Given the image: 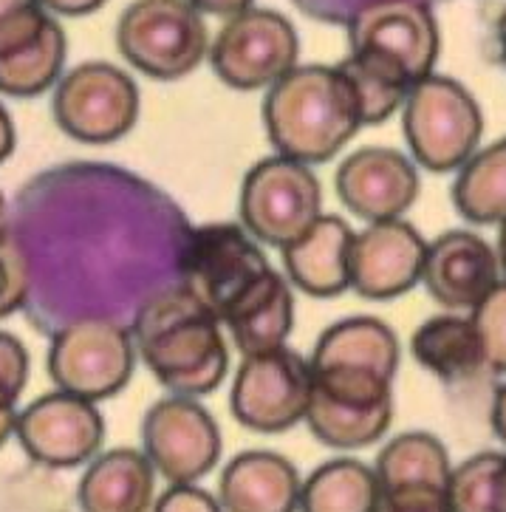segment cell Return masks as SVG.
<instances>
[{"label":"cell","mask_w":506,"mask_h":512,"mask_svg":"<svg viewBox=\"0 0 506 512\" xmlns=\"http://www.w3.org/2000/svg\"><path fill=\"white\" fill-rule=\"evenodd\" d=\"M453 204L473 224H504L506 221V139L490 148L475 150L458 167L453 184Z\"/></svg>","instance_id":"obj_25"},{"label":"cell","mask_w":506,"mask_h":512,"mask_svg":"<svg viewBox=\"0 0 506 512\" xmlns=\"http://www.w3.org/2000/svg\"><path fill=\"white\" fill-rule=\"evenodd\" d=\"M374 512H453L450 481H376Z\"/></svg>","instance_id":"obj_29"},{"label":"cell","mask_w":506,"mask_h":512,"mask_svg":"<svg viewBox=\"0 0 506 512\" xmlns=\"http://www.w3.org/2000/svg\"><path fill=\"white\" fill-rule=\"evenodd\" d=\"M232 343L244 357L286 346L294 329V298L286 278L269 269L244 298H238L221 317Z\"/></svg>","instance_id":"obj_23"},{"label":"cell","mask_w":506,"mask_h":512,"mask_svg":"<svg viewBox=\"0 0 506 512\" xmlns=\"http://www.w3.org/2000/svg\"><path fill=\"white\" fill-rule=\"evenodd\" d=\"M498 46H501V57H504L506 63V9L504 15H501V20H498Z\"/></svg>","instance_id":"obj_41"},{"label":"cell","mask_w":506,"mask_h":512,"mask_svg":"<svg viewBox=\"0 0 506 512\" xmlns=\"http://www.w3.org/2000/svg\"><path fill=\"white\" fill-rule=\"evenodd\" d=\"M427 241L408 221H379L354 232L351 289L365 300L402 298L422 281Z\"/></svg>","instance_id":"obj_16"},{"label":"cell","mask_w":506,"mask_h":512,"mask_svg":"<svg viewBox=\"0 0 506 512\" xmlns=\"http://www.w3.org/2000/svg\"><path fill=\"white\" fill-rule=\"evenodd\" d=\"M272 266L252 235L238 224L198 227L181 255L184 289L218 317L261 281Z\"/></svg>","instance_id":"obj_9"},{"label":"cell","mask_w":506,"mask_h":512,"mask_svg":"<svg viewBox=\"0 0 506 512\" xmlns=\"http://www.w3.org/2000/svg\"><path fill=\"white\" fill-rule=\"evenodd\" d=\"M263 125L278 156L323 165L357 136L362 111L337 66H294L269 88Z\"/></svg>","instance_id":"obj_2"},{"label":"cell","mask_w":506,"mask_h":512,"mask_svg":"<svg viewBox=\"0 0 506 512\" xmlns=\"http://www.w3.org/2000/svg\"><path fill=\"white\" fill-rule=\"evenodd\" d=\"M498 266H501V278L506 281V221L501 224V232H498Z\"/></svg>","instance_id":"obj_40"},{"label":"cell","mask_w":506,"mask_h":512,"mask_svg":"<svg viewBox=\"0 0 506 512\" xmlns=\"http://www.w3.org/2000/svg\"><path fill=\"white\" fill-rule=\"evenodd\" d=\"M15 422H17V399L0 388V447L6 445V439L15 433Z\"/></svg>","instance_id":"obj_36"},{"label":"cell","mask_w":506,"mask_h":512,"mask_svg":"<svg viewBox=\"0 0 506 512\" xmlns=\"http://www.w3.org/2000/svg\"><path fill=\"white\" fill-rule=\"evenodd\" d=\"M133 346L150 374L176 397L213 394L229 368L221 323L184 286L150 298L136 314Z\"/></svg>","instance_id":"obj_1"},{"label":"cell","mask_w":506,"mask_h":512,"mask_svg":"<svg viewBox=\"0 0 506 512\" xmlns=\"http://www.w3.org/2000/svg\"><path fill=\"white\" fill-rule=\"evenodd\" d=\"M108 0H40V6L46 12H54V15H68V17H82L91 15L102 9Z\"/></svg>","instance_id":"obj_34"},{"label":"cell","mask_w":506,"mask_h":512,"mask_svg":"<svg viewBox=\"0 0 506 512\" xmlns=\"http://www.w3.org/2000/svg\"><path fill=\"white\" fill-rule=\"evenodd\" d=\"M29 286H32L29 255L20 238L3 227L0 230V317H9L26 303Z\"/></svg>","instance_id":"obj_31"},{"label":"cell","mask_w":506,"mask_h":512,"mask_svg":"<svg viewBox=\"0 0 506 512\" xmlns=\"http://www.w3.org/2000/svg\"><path fill=\"white\" fill-rule=\"evenodd\" d=\"M492 430L506 445V385H501L495 399H492Z\"/></svg>","instance_id":"obj_38"},{"label":"cell","mask_w":506,"mask_h":512,"mask_svg":"<svg viewBox=\"0 0 506 512\" xmlns=\"http://www.w3.org/2000/svg\"><path fill=\"white\" fill-rule=\"evenodd\" d=\"M196 12L201 15H218V17H232L246 12L255 0H187Z\"/></svg>","instance_id":"obj_35"},{"label":"cell","mask_w":506,"mask_h":512,"mask_svg":"<svg viewBox=\"0 0 506 512\" xmlns=\"http://www.w3.org/2000/svg\"><path fill=\"white\" fill-rule=\"evenodd\" d=\"M374 467L357 459L320 464L300 487V512H374Z\"/></svg>","instance_id":"obj_26"},{"label":"cell","mask_w":506,"mask_h":512,"mask_svg":"<svg viewBox=\"0 0 506 512\" xmlns=\"http://www.w3.org/2000/svg\"><path fill=\"white\" fill-rule=\"evenodd\" d=\"M351 54L399 68L416 85L439 60V26L422 0H368L348 23Z\"/></svg>","instance_id":"obj_11"},{"label":"cell","mask_w":506,"mask_h":512,"mask_svg":"<svg viewBox=\"0 0 506 512\" xmlns=\"http://www.w3.org/2000/svg\"><path fill=\"white\" fill-rule=\"evenodd\" d=\"M32 3H40V0H0V20L9 15H15L17 9H26Z\"/></svg>","instance_id":"obj_39"},{"label":"cell","mask_w":506,"mask_h":512,"mask_svg":"<svg viewBox=\"0 0 506 512\" xmlns=\"http://www.w3.org/2000/svg\"><path fill=\"white\" fill-rule=\"evenodd\" d=\"M300 473L272 450L238 453L221 473L218 504L224 512H297Z\"/></svg>","instance_id":"obj_19"},{"label":"cell","mask_w":506,"mask_h":512,"mask_svg":"<svg viewBox=\"0 0 506 512\" xmlns=\"http://www.w3.org/2000/svg\"><path fill=\"white\" fill-rule=\"evenodd\" d=\"M354 230L337 215H320L294 244L283 249L286 272L306 295L334 298L351 286Z\"/></svg>","instance_id":"obj_20"},{"label":"cell","mask_w":506,"mask_h":512,"mask_svg":"<svg viewBox=\"0 0 506 512\" xmlns=\"http://www.w3.org/2000/svg\"><path fill=\"white\" fill-rule=\"evenodd\" d=\"M311 365L292 348L244 357L232 382V416L258 433H283L306 419Z\"/></svg>","instance_id":"obj_12"},{"label":"cell","mask_w":506,"mask_h":512,"mask_svg":"<svg viewBox=\"0 0 506 512\" xmlns=\"http://www.w3.org/2000/svg\"><path fill=\"white\" fill-rule=\"evenodd\" d=\"M54 119L71 139L108 145L133 131L139 119V88L111 63H82L60 77Z\"/></svg>","instance_id":"obj_8"},{"label":"cell","mask_w":506,"mask_h":512,"mask_svg":"<svg viewBox=\"0 0 506 512\" xmlns=\"http://www.w3.org/2000/svg\"><path fill=\"white\" fill-rule=\"evenodd\" d=\"M453 512H506V453H478L453 467Z\"/></svg>","instance_id":"obj_28"},{"label":"cell","mask_w":506,"mask_h":512,"mask_svg":"<svg viewBox=\"0 0 506 512\" xmlns=\"http://www.w3.org/2000/svg\"><path fill=\"white\" fill-rule=\"evenodd\" d=\"M337 196L368 224L402 218L419 196V173L405 153L362 148L345 159L337 176Z\"/></svg>","instance_id":"obj_17"},{"label":"cell","mask_w":506,"mask_h":512,"mask_svg":"<svg viewBox=\"0 0 506 512\" xmlns=\"http://www.w3.org/2000/svg\"><path fill=\"white\" fill-rule=\"evenodd\" d=\"M15 436L37 464L77 467L99 453L105 422L94 402L68 391H54L17 413Z\"/></svg>","instance_id":"obj_14"},{"label":"cell","mask_w":506,"mask_h":512,"mask_svg":"<svg viewBox=\"0 0 506 512\" xmlns=\"http://www.w3.org/2000/svg\"><path fill=\"white\" fill-rule=\"evenodd\" d=\"M311 371H345L393 380L399 368V340L376 317H348L320 334Z\"/></svg>","instance_id":"obj_21"},{"label":"cell","mask_w":506,"mask_h":512,"mask_svg":"<svg viewBox=\"0 0 506 512\" xmlns=\"http://www.w3.org/2000/svg\"><path fill=\"white\" fill-rule=\"evenodd\" d=\"M12 150H15V125L9 111L0 105V165L12 156Z\"/></svg>","instance_id":"obj_37"},{"label":"cell","mask_w":506,"mask_h":512,"mask_svg":"<svg viewBox=\"0 0 506 512\" xmlns=\"http://www.w3.org/2000/svg\"><path fill=\"white\" fill-rule=\"evenodd\" d=\"M410 351L416 363L447 382L467 380L487 368L473 317L461 314H439L425 320L410 337Z\"/></svg>","instance_id":"obj_24"},{"label":"cell","mask_w":506,"mask_h":512,"mask_svg":"<svg viewBox=\"0 0 506 512\" xmlns=\"http://www.w3.org/2000/svg\"><path fill=\"white\" fill-rule=\"evenodd\" d=\"M6 227V199H3V193H0V230Z\"/></svg>","instance_id":"obj_42"},{"label":"cell","mask_w":506,"mask_h":512,"mask_svg":"<svg viewBox=\"0 0 506 512\" xmlns=\"http://www.w3.org/2000/svg\"><path fill=\"white\" fill-rule=\"evenodd\" d=\"M153 512H224L218 498L210 496L196 484H170V490L159 496Z\"/></svg>","instance_id":"obj_33"},{"label":"cell","mask_w":506,"mask_h":512,"mask_svg":"<svg viewBox=\"0 0 506 512\" xmlns=\"http://www.w3.org/2000/svg\"><path fill=\"white\" fill-rule=\"evenodd\" d=\"M501 281L498 255L481 235L453 230L427 244L422 283L444 309L473 312Z\"/></svg>","instance_id":"obj_18"},{"label":"cell","mask_w":506,"mask_h":512,"mask_svg":"<svg viewBox=\"0 0 506 512\" xmlns=\"http://www.w3.org/2000/svg\"><path fill=\"white\" fill-rule=\"evenodd\" d=\"M300 40L294 26L272 9L249 6L227 17L210 49V63L221 83L238 91L272 88L297 66Z\"/></svg>","instance_id":"obj_10"},{"label":"cell","mask_w":506,"mask_h":512,"mask_svg":"<svg viewBox=\"0 0 506 512\" xmlns=\"http://www.w3.org/2000/svg\"><path fill=\"white\" fill-rule=\"evenodd\" d=\"M473 323L484 348V363L506 374V281L492 289L473 309Z\"/></svg>","instance_id":"obj_30"},{"label":"cell","mask_w":506,"mask_h":512,"mask_svg":"<svg viewBox=\"0 0 506 512\" xmlns=\"http://www.w3.org/2000/svg\"><path fill=\"white\" fill-rule=\"evenodd\" d=\"M147 462L170 484H196L221 459V430L190 397L156 402L142 425Z\"/></svg>","instance_id":"obj_13"},{"label":"cell","mask_w":506,"mask_h":512,"mask_svg":"<svg viewBox=\"0 0 506 512\" xmlns=\"http://www.w3.org/2000/svg\"><path fill=\"white\" fill-rule=\"evenodd\" d=\"M29 382V351L15 334L0 331V388L20 399Z\"/></svg>","instance_id":"obj_32"},{"label":"cell","mask_w":506,"mask_h":512,"mask_svg":"<svg viewBox=\"0 0 506 512\" xmlns=\"http://www.w3.org/2000/svg\"><path fill=\"white\" fill-rule=\"evenodd\" d=\"M402 105V131L408 148L427 170H458L478 150L484 116L473 94L456 80L430 74L410 85Z\"/></svg>","instance_id":"obj_3"},{"label":"cell","mask_w":506,"mask_h":512,"mask_svg":"<svg viewBox=\"0 0 506 512\" xmlns=\"http://www.w3.org/2000/svg\"><path fill=\"white\" fill-rule=\"evenodd\" d=\"M391 382L371 374L311 371L306 422L328 447L357 450L379 442L393 422Z\"/></svg>","instance_id":"obj_6"},{"label":"cell","mask_w":506,"mask_h":512,"mask_svg":"<svg viewBox=\"0 0 506 512\" xmlns=\"http://www.w3.org/2000/svg\"><path fill=\"white\" fill-rule=\"evenodd\" d=\"M116 46L147 77L179 80L210 54V34L187 0H136L119 17Z\"/></svg>","instance_id":"obj_4"},{"label":"cell","mask_w":506,"mask_h":512,"mask_svg":"<svg viewBox=\"0 0 506 512\" xmlns=\"http://www.w3.org/2000/svg\"><path fill=\"white\" fill-rule=\"evenodd\" d=\"M68 40L63 26L40 3L0 20V94L40 97L60 80Z\"/></svg>","instance_id":"obj_15"},{"label":"cell","mask_w":506,"mask_h":512,"mask_svg":"<svg viewBox=\"0 0 506 512\" xmlns=\"http://www.w3.org/2000/svg\"><path fill=\"white\" fill-rule=\"evenodd\" d=\"M77 498L82 512H147L156 504V470L142 450L116 447L91 459Z\"/></svg>","instance_id":"obj_22"},{"label":"cell","mask_w":506,"mask_h":512,"mask_svg":"<svg viewBox=\"0 0 506 512\" xmlns=\"http://www.w3.org/2000/svg\"><path fill=\"white\" fill-rule=\"evenodd\" d=\"M337 68L343 71V77L357 94L365 125L385 122L405 102L410 85H413L399 68L374 60V57H365V54H348Z\"/></svg>","instance_id":"obj_27"},{"label":"cell","mask_w":506,"mask_h":512,"mask_svg":"<svg viewBox=\"0 0 506 512\" xmlns=\"http://www.w3.org/2000/svg\"><path fill=\"white\" fill-rule=\"evenodd\" d=\"M323 190L309 165L269 156L246 173L241 187L244 230L263 244L286 249L320 218Z\"/></svg>","instance_id":"obj_5"},{"label":"cell","mask_w":506,"mask_h":512,"mask_svg":"<svg viewBox=\"0 0 506 512\" xmlns=\"http://www.w3.org/2000/svg\"><path fill=\"white\" fill-rule=\"evenodd\" d=\"M136 368L131 331L114 320L85 317L54 337L49 351V374L57 391L99 402L119 394Z\"/></svg>","instance_id":"obj_7"}]
</instances>
